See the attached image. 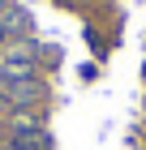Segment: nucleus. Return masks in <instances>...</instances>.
Here are the masks:
<instances>
[{
  "label": "nucleus",
  "instance_id": "1",
  "mask_svg": "<svg viewBox=\"0 0 146 150\" xmlns=\"http://www.w3.org/2000/svg\"><path fill=\"white\" fill-rule=\"evenodd\" d=\"M26 26V13L17 4H4L0 9V39H17V30Z\"/></svg>",
  "mask_w": 146,
  "mask_h": 150
}]
</instances>
